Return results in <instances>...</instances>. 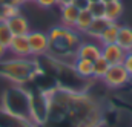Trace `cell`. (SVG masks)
I'll return each instance as SVG.
<instances>
[{
	"instance_id": "obj_1",
	"label": "cell",
	"mask_w": 132,
	"mask_h": 127,
	"mask_svg": "<svg viewBox=\"0 0 132 127\" xmlns=\"http://www.w3.org/2000/svg\"><path fill=\"white\" fill-rule=\"evenodd\" d=\"M45 98L46 127H100L104 123L101 103L88 92L59 87Z\"/></svg>"
},
{
	"instance_id": "obj_2",
	"label": "cell",
	"mask_w": 132,
	"mask_h": 127,
	"mask_svg": "<svg viewBox=\"0 0 132 127\" xmlns=\"http://www.w3.org/2000/svg\"><path fill=\"white\" fill-rule=\"evenodd\" d=\"M49 38V52L48 54H74L78 44L81 43V34L74 28H66L63 25H57L48 32Z\"/></svg>"
},
{
	"instance_id": "obj_3",
	"label": "cell",
	"mask_w": 132,
	"mask_h": 127,
	"mask_svg": "<svg viewBox=\"0 0 132 127\" xmlns=\"http://www.w3.org/2000/svg\"><path fill=\"white\" fill-rule=\"evenodd\" d=\"M38 72V64L32 60H28V57H15L0 63V75L17 84H23L26 81L34 80V77Z\"/></svg>"
},
{
	"instance_id": "obj_4",
	"label": "cell",
	"mask_w": 132,
	"mask_h": 127,
	"mask_svg": "<svg viewBox=\"0 0 132 127\" xmlns=\"http://www.w3.org/2000/svg\"><path fill=\"white\" fill-rule=\"evenodd\" d=\"M101 81L109 89H120V87L126 86L129 81H132V78H131V75L128 74V70L125 69V66L120 63V64L109 66V69L104 74V77L101 78Z\"/></svg>"
},
{
	"instance_id": "obj_5",
	"label": "cell",
	"mask_w": 132,
	"mask_h": 127,
	"mask_svg": "<svg viewBox=\"0 0 132 127\" xmlns=\"http://www.w3.org/2000/svg\"><path fill=\"white\" fill-rule=\"evenodd\" d=\"M28 43H29V49H31V55L32 57H40L49 52V38L48 34L42 31H29L28 35Z\"/></svg>"
},
{
	"instance_id": "obj_6",
	"label": "cell",
	"mask_w": 132,
	"mask_h": 127,
	"mask_svg": "<svg viewBox=\"0 0 132 127\" xmlns=\"http://www.w3.org/2000/svg\"><path fill=\"white\" fill-rule=\"evenodd\" d=\"M126 55V51H123L117 43H108L101 44V57L111 64H120L123 63V58Z\"/></svg>"
},
{
	"instance_id": "obj_7",
	"label": "cell",
	"mask_w": 132,
	"mask_h": 127,
	"mask_svg": "<svg viewBox=\"0 0 132 127\" xmlns=\"http://www.w3.org/2000/svg\"><path fill=\"white\" fill-rule=\"evenodd\" d=\"M98 57H101V44H97L94 41H81L75 49V58H86L95 61Z\"/></svg>"
},
{
	"instance_id": "obj_8",
	"label": "cell",
	"mask_w": 132,
	"mask_h": 127,
	"mask_svg": "<svg viewBox=\"0 0 132 127\" xmlns=\"http://www.w3.org/2000/svg\"><path fill=\"white\" fill-rule=\"evenodd\" d=\"M8 51H11L15 57H23V58L31 57V49L26 35H14L8 46Z\"/></svg>"
},
{
	"instance_id": "obj_9",
	"label": "cell",
	"mask_w": 132,
	"mask_h": 127,
	"mask_svg": "<svg viewBox=\"0 0 132 127\" xmlns=\"http://www.w3.org/2000/svg\"><path fill=\"white\" fill-rule=\"evenodd\" d=\"M6 23L12 32V35H28V32L31 31L29 20L23 14H17L14 17H9L6 20Z\"/></svg>"
},
{
	"instance_id": "obj_10",
	"label": "cell",
	"mask_w": 132,
	"mask_h": 127,
	"mask_svg": "<svg viewBox=\"0 0 132 127\" xmlns=\"http://www.w3.org/2000/svg\"><path fill=\"white\" fill-rule=\"evenodd\" d=\"M80 9L74 5V3H68L60 6V19H62V25L66 28H74L77 17H78Z\"/></svg>"
},
{
	"instance_id": "obj_11",
	"label": "cell",
	"mask_w": 132,
	"mask_h": 127,
	"mask_svg": "<svg viewBox=\"0 0 132 127\" xmlns=\"http://www.w3.org/2000/svg\"><path fill=\"white\" fill-rule=\"evenodd\" d=\"M123 11H125V8H123V3L120 0L104 2V19H108L109 22H118Z\"/></svg>"
},
{
	"instance_id": "obj_12",
	"label": "cell",
	"mask_w": 132,
	"mask_h": 127,
	"mask_svg": "<svg viewBox=\"0 0 132 127\" xmlns=\"http://www.w3.org/2000/svg\"><path fill=\"white\" fill-rule=\"evenodd\" d=\"M123 51L131 52L132 51V28L131 26H120L118 28V35H117V41H115Z\"/></svg>"
},
{
	"instance_id": "obj_13",
	"label": "cell",
	"mask_w": 132,
	"mask_h": 127,
	"mask_svg": "<svg viewBox=\"0 0 132 127\" xmlns=\"http://www.w3.org/2000/svg\"><path fill=\"white\" fill-rule=\"evenodd\" d=\"M74 70L81 78H92L94 74V61L86 58H75L74 61Z\"/></svg>"
},
{
	"instance_id": "obj_14",
	"label": "cell",
	"mask_w": 132,
	"mask_h": 127,
	"mask_svg": "<svg viewBox=\"0 0 132 127\" xmlns=\"http://www.w3.org/2000/svg\"><path fill=\"white\" fill-rule=\"evenodd\" d=\"M92 20H94V15L91 14L89 9H80L74 29L78 31L80 34H86V31L89 29V26H91V23H92Z\"/></svg>"
},
{
	"instance_id": "obj_15",
	"label": "cell",
	"mask_w": 132,
	"mask_h": 127,
	"mask_svg": "<svg viewBox=\"0 0 132 127\" xmlns=\"http://www.w3.org/2000/svg\"><path fill=\"white\" fill-rule=\"evenodd\" d=\"M118 28L120 25L117 22H111L101 32V35L98 37L100 44H108V43H115L117 41V35H118Z\"/></svg>"
},
{
	"instance_id": "obj_16",
	"label": "cell",
	"mask_w": 132,
	"mask_h": 127,
	"mask_svg": "<svg viewBox=\"0 0 132 127\" xmlns=\"http://www.w3.org/2000/svg\"><path fill=\"white\" fill-rule=\"evenodd\" d=\"M109 23H111V22H109L108 19H104V17H94V20H92V23H91L89 29L86 31L85 35H88V37H92V38L98 40V37L101 35L103 29H104Z\"/></svg>"
},
{
	"instance_id": "obj_17",
	"label": "cell",
	"mask_w": 132,
	"mask_h": 127,
	"mask_svg": "<svg viewBox=\"0 0 132 127\" xmlns=\"http://www.w3.org/2000/svg\"><path fill=\"white\" fill-rule=\"evenodd\" d=\"M109 66H111V64L108 63L103 57H98V58L94 61V74H92V78H95V80H101V78L104 77V74L108 72Z\"/></svg>"
},
{
	"instance_id": "obj_18",
	"label": "cell",
	"mask_w": 132,
	"mask_h": 127,
	"mask_svg": "<svg viewBox=\"0 0 132 127\" xmlns=\"http://www.w3.org/2000/svg\"><path fill=\"white\" fill-rule=\"evenodd\" d=\"M12 37L14 35H12L11 29H9L6 20H0V43H3L8 48L9 43H11V40H12Z\"/></svg>"
},
{
	"instance_id": "obj_19",
	"label": "cell",
	"mask_w": 132,
	"mask_h": 127,
	"mask_svg": "<svg viewBox=\"0 0 132 127\" xmlns=\"http://www.w3.org/2000/svg\"><path fill=\"white\" fill-rule=\"evenodd\" d=\"M88 9L94 17H104V2L97 0V2H89Z\"/></svg>"
},
{
	"instance_id": "obj_20",
	"label": "cell",
	"mask_w": 132,
	"mask_h": 127,
	"mask_svg": "<svg viewBox=\"0 0 132 127\" xmlns=\"http://www.w3.org/2000/svg\"><path fill=\"white\" fill-rule=\"evenodd\" d=\"M37 6L43 8V9H51L54 6H59L57 5V0H34Z\"/></svg>"
},
{
	"instance_id": "obj_21",
	"label": "cell",
	"mask_w": 132,
	"mask_h": 127,
	"mask_svg": "<svg viewBox=\"0 0 132 127\" xmlns=\"http://www.w3.org/2000/svg\"><path fill=\"white\" fill-rule=\"evenodd\" d=\"M123 66H125V69L128 70V74L131 75L132 78V51L131 52H126V55H125V58H123Z\"/></svg>"
},
{
	"instance_id": "obj_22",
	"label": "cell",
	"mask_w": 132,
	"mask_h": 127,
	"mask_svg": "<svg viewBox=\"0 0 132 127\" xmlns=\"http://www.w3.org/2000/svg\"><path fill=\"white\" fill-rule=\"evenodd\" d=\"M71 3H74L78 9H88L89 6V0H72Z\"/></svg>"
},
{
	"instance_id": "obj_23",
	"label": "cell",
	"mask_w": 132,
	"mask_h": 127,
	"mask_svg": "<svg viewBox=\"0 0 132 127\" xmlns=\"http://www.w3.org/2000/svg\"><path fill=\"white\" fill-rule=\"evenodd\" d=\"M8 52V48L3 44V43H0V61L3 60V57H5V54Z\"/></svg>"
},
{
	"instance_id": "obj_24",
	"label": "cell",
	"mask_w": 132,
	"mask_h": 127,
	"mask_svg": "<svg viewBox=\"0 0 132 127\" xmlns=\"http://www.w3.org/2000/svg\"><path fill=\"white\" fill-rule=\"evenodd\" d=\"M72 0H57V5L59 6H63V5H68V3H71Z\"/></svg>"
},
{
	"instance_id": "obj_25",
	"label": "cell",
	"mask_w": 132,
	"mask_h": 127,
	"mask_svg": "<svg viewBox=\"0 0 132 127\" xmlns=\"http://www.w3.org/2000/svg\"><path fill=\"white\" fill-rule=\"evenodd\" d=\"M23 2H34V0H23Z\"/></svg>"
}]
</instances>
